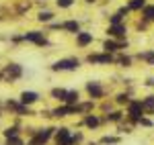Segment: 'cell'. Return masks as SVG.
<instances>
[{
    "label": "cell",
    "instance_id": "obj_1",
    "mask_svg": "<svg viewBox=\"0 0 154 145\" xmlns=\"http://www.w3.org/2000/svg\"><path fill=\"white\" fill-rule=\"evenodd\" d=\"M2 76H4V82H17V80H21L23 78V68L19 65V63H6L4 68H2Z\"/></svg>",
    "mask_w": 154,
    "mask_h": 145
},
{
    "label": "cell",
    "instance_id": "obj_2",
    "mask_svg": "<svg viewBox=\"0 0 154 145\" xmlns=\"http://www.w3.org/2000/svg\"><path fill=\"white\" fill-rule=\"evenodd\" d=\"M80 65V61L76 57H66V59H58L51 65V72H72Z\"/></svg>",
    "mask_w": 154,
    "mask_h": 145
},
{
    "label": "cell",
    "instance_id": "obj_3",
    "mask_svg": "<svg viewBox=\"0 0 154 145\" xmlns=\"http://www.w3.org/2000/svg\"><path fill=\"white\" fill-rule=\"evenodd\" d=\"M54 133H56V129H51V127H48V129H39V131H33V137L29 139V145H45Z\"/></svg>",
    "mask_w": 154,
    "mask_h": 145
},
{
    "label": "cell",
    "instance_id": "obj_4",
    "mask_svg": "<svg viewBox=\"0 0 154 145\" xmlns=\"http://www.w3.org/2000/svg\"><path fill=\"white\" fill-rule=\"evenodd\" d=\"M23 41H29V43H33V45H39V47H43V45H49L48 37L43 35L41 31H27V33H23Z\"/></svg>",
    "mask_w": 154,
    "mask_h": 145
},
{
    "label": "cell",
    "instance_id": "obj_5",
    "mask_svg": "<svg viewBox=\"0 0 154 145\" xmlns=\"http://www.w3.org/2000/svg\"><path fill=\"white\" fill-rule=\"evenodd\" d=\"M6 109L11 110L12 115H19V117H29V115H33L31 109H29L27 104H23L21 100H8V102H6Z\"/></svg>",
    "mask_w": 154,
    "mask_h": 145
},
{
    "label": "cell",
    "instance_id": "obj_6",
    "mask_svg": "<svg viewBox=\"0 0 154 145\" xmlns=\"http://www.w3.org/2000/svg\"><path fill=\"white\" fill-rule=\"evenodd\" d=\"M78 109L76 104H64V106H58L56 110H51V117H68V115H76Z\"/></svg>",
    "mask_w": 154,
    "mask_h": 145
},
{
    "label": "cell",
    "instance_id": "obj_7",
    "mask_svg": "<svg viewBox=\"0 0 154 145\" xmlns=\"http://www.w3.org/2000/svg\"><path fill=\"white\" fill-rule=\"evenodd\" d=\"M23 104H27V106H31V104H35L37 100H39V94L37 92H33V90H25V92H21V98H19Z\"/></svg>",
    "mask_w": 154,
    "mask_h": 145
},
{
    "label": "cell",
    "instance_id": "obj_8",
    "mask_svg": "<svg viewBox=\"0 0 154 145\" xmlns=\"http://www.w3.org/2000/svg\"><path fill=\"white\" fill-rule=\"evenodd\" d=\"M86 59L91 61V63H109L111 61V55L109 53H91Z\"/></svg>",
    "mask_w": 154,
    "mask_h": 145
},
{
    "label": "cell",
    "instance_id": "obj_9",
    "mask_svg": "<svg viewBox=\"0 0 154 145\" xmlns=\"http://www.w3.org/2000/svg\"><path fill=\"white\" fill-rule=\"evenodd\" d=\"M142 110H144L142 102H131V104H130V117L134 119V121H140V115H142Z\"/></svg>",
    "mask_w": 154,
    "mask_h": 145
},
{
    "label": "cell",
    "instance_id": "obj_10",
    "mask_svg": "<svg viewBox=\"0 0 154 145\" xmlns=\"http://www.w3.org/2000/svg\"><path fill=\"white\" fill-rule=\"evenodd\" d=\"M91 41H93V35H91V33H80V31L76 33V43H78L80 47H86Z\"/></svg>",
    "mask_w": 154,
    "mask_h": 145
},
{
    "label": "cell",
    "instance_id": "obj_11",
    "mask_svg": "<svg viewBox=\"0 0 154 145\" xmlns=\"http://www.w3.org/2000/svg\"><path fill=\"white\" fill-rule=\"evenodd\" d=\"M86 90H88V94L93 98H101L103 96V90H101V86L97 84V82H91V84L86 86Z\"/></svg>",
    "mask_w": 154,
    "mask_h": 145
},
{
    "label": "cell",
    "instance_id": "obj_12",
    "mask_svg": "<svg viewBox=\"0 0 154 145\" xmlns=\"http://www.w3.org/2000/svg\"><path fill=\"white\" fill-rule=\"evenodd\" d=\"M62 29H66V31H70V33H78L80 31V25H78V21H66V23L60 25Z\"/></svg>",
    "mask_w": 154,
    "mask_h": 145
},
{
    "label": "cell",
    "instance_id": "obj_13",
    "mask_svg": "<svg viewBox=\"0 0 154 145\" xmlns=\"http://www.w3.org/2000/svg\"><path fill=\"white\" fill-rule=\"evenodd\" d=\"M2 135H4L6 139H11V137H19V135H21V129H19L17 125H12V127H6V129L2 131Z\"/></svg>",
    "mask_w": 154,
    "mask_h": 145
},
{
    "label": "cell",
    "instance_id": "obj_14",
    "mask_svg": "<svg viewBox=\"0 0 154 145\" xmlns=\"http://www.w3.org/2000/svg\"><path fill=\"white\" fill-rule=\"evenodd\" d=\"M78 102V92L76 90H68L66 98H64V104H76Z\"/></svg>",
    "mask_w": 154,
    "mask_h": 145
},
{
    "label": "cell",
    "instance_id": "obj_15",
    "mask_svg": "<svg viewBox=\"0 0 154 145\" xmlns=\"http://www.w3.org/2000/svg\"><path fill=\"white\" fill-rule=\"evenodd\" d=\"M37 21H39V23H51V21H54V12L41 10L39 14H37Z\"/></svg>",
    "mask_w": 154,
    "mask_h": 145
},
{
    "label": "cell",
    "instance_id": "obj_16",
    "mask_svg": "<svg viewBox=\"0 0 154 145\" xmlns=\"http://www.w3.org/2000/svg\"><path fill=\"white\" fill-rule=\"evenodd\" d=\"M109 33L115 35V37H123L125 35V27H123V25H113V27L109 29Z\"/></svg>",
    "mask_w": 154,
    "mask_h": 145
},
{
    "label": "cell",
    "instance_id": "obj_17",
    "mask_svg": "<svg viewBox=\"0 0 154 145\" xmlns=\"http://www.w3.org/2000/svg\"><path fill=\"white\" fill-rule=\"evenodd\" d=\"M66 92H68V90H64V88H54V90H51V96L56 98V100H60V102H64Z\"/></svg>",
    "mask_w": 154,
    "mask_h": 145
},
{
    "label": "cell",
    "instance_id": "obj_18",
    "mask_svg": "<svg viewBox=\"0 0 154 145\" xmlns=\"http://www.w3.org/2000/svg\"><path fill=\"white\" fill-rule=\"evenodd\" d=\"M119 47H123V43H113V41H105V49H107V53L109 51H115V49Z\"/></svg>",
    "mask_w": 154,
    "mask_h": 145
},
{
    "label": "cell",
    "instance_id": "obj_19",
    "mask_svg": "<svg viewBox=\"0 0 154 145\" xmlns=\"http://www.w3.org/2000/svg\"><path fill=\"white\" fill-rule=\"evenodd\" d=\"M84 125L91 127V129H95L97 125H99V119H97V117H86V119H84Z\"/></svg>",
    "mask_w": 154,
    "mask_h": 145
},
{
    "label": "cell",
    "instance_id": "obj_20",
    "mask_svg": "<svg viewBox=\"0 0 154 145\" xmlns=\"http://www.w3.org/2000/svg\"><path fill=\"white\" fill-rule=\"evenodd\" d=\"M144 16H146L148 21H154V6H146V8H144Z\"/></svg>",
    "mask_w": 154,
    "mask_h": 145
},
{
    "label": "cell",
    "instance_id": "obj_21",
    "mask_svg": "<svg viewBox=\"0 0 154 145\" xmlns=\"http://www.w3.org/2000/svg\"><path fill=\"white\" fill-rule=\"evenodd\" d=\"M56 2H58L60 8H70L72 4H74V0H56Z\"/></svg>",
    "mask_w": 154,
    "mask_h": 145
},
{
    "label": "cell",
    "instance_id": "obj_22",
    "mask_svg": "<svg viewBox=\"0 0 154 145\" xmlns=\"http://www.w3.org/2000/svg\"><path fill=\"white\" fill-rule=\"evenodd\" d=\"M6 145H25V143L21 137H11V139H6Z\"/></svg>",
    "mask_w": 154,
    "mask_h": 145
},
{
    "label": "cell",
    "instance_id": "obj_23",
    "mask_svg": "<svg viewBox=\"0 0 154 145\" xmlns=\"http://www.w3.org/2000/svg\"><path fill=\"white\" fill-rule=\"evenodd\" d=\"M142 106H144V109H154V96H148L142 102Z\"/></svg>",
    "mask_w": 154,
    "mask_h": 145
},
{
    "label": "cell",
    "instance_id": "obj_24",
    "mask_svg": "<svg viewBox=\"0 0 154 145\" xmlns=\"http://www.w3.org/2000/svg\"><path fill=\"white\" fill-rule=\"evenodd\" d=\"M142 6H144V0H134L130 8H134V10H138V8H142Z\"/></svg>",
    "mask_w": 154,
    "mask_h": 145
},
{
    "label": "cell",
    "instance_id": "obj_25",
    "mask_svg": "<svg viewBox=\"0 0 154 145\" xmlns=\"http://www.w3.org/2000/svg\"><path fill=\"white\" fill-rule=\"evenodd\" d=\"M128 100H130V98H128V94H119V96H117V102H119V104H123V102H128Z\"/></svg>",
    "mask_w": 154,
    "mask_h": 145
},
{
    "label": "cell",
    "instance_id": "obj_26",
    "mask_svg": "<svg viewBox=\"0 0 154 145\" xmlns=\"http://www.w3.org/2000/svg\"><path fill=\"white\" fill-rule=\"evenodd\" d=\"M121 119V112H113V115H109V121H119Z\"/></svg>",
    "mask_w": 154,
    "mask_h": 145
},
{
    "label": "cell",
    "instance_id": "obj_27",
    "mask_svg": "<svg viewBox=\"0 0 154 145\" xmlns=\"http://www.w3.org/2000/svg\"><path fill=\"white\" fill-rule=\"evenodd\" d=\"M140 57H142V59H148V61H154V53H144Z\"/></svg>",
    "mask_w": 154,
    "mask_h": 145
},
{
    "label": "cell",
    "instance_id": "obj_28",
    "mask_svg": "<svg viewBox=\"0 0 154 145\" xmlns=\"http://www.w3.org/2000/svg\"><path fill=\"white\" fill-rule=\"evenodd\" d=\"M119 63L121 65H130V57H119Z\"/></svg>",
    "mask_w": 154,
    "mask_h": 145
},
{
    "label": "cell",
    "instance_id": "obj_29",
    "mask_svg": "<svg viewBox=\"0 0 154 145\" xmlns=\"http://www.w3.org/2000/svg\"><path fill=\"white\" fill-rule=\"evenodd\" d=\"M0 80H4V76H2V70H0Z\"/></svg>",
    "mask_w": 154,
    "mask_h": 145
},
{
    "label": "cell",
    "instance_id": "obj_30",
    "mask_svg": "<svg viewBox=\"0 0 154 145\" xmlns=\"http://www.w3.org/2000/svg\"><path fill=\"white\" fill-rule=\"evenodd\" d=\"M86 2H95V0H86Z\"/></svg>",
    "mask_w": 154,
    "mask_h": 145
}]
</instances>
